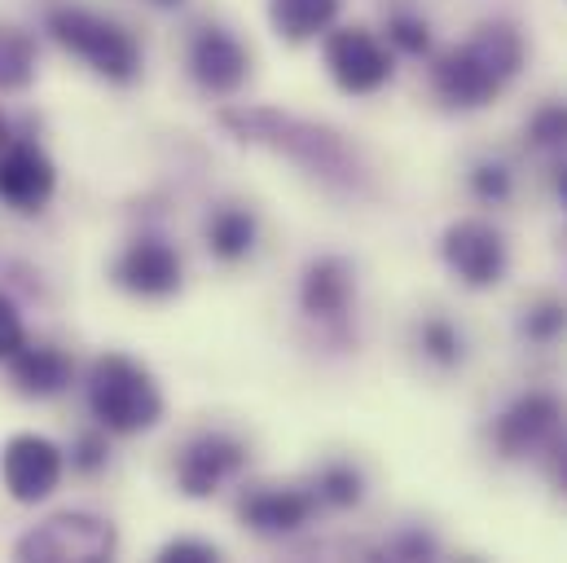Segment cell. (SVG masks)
Masks as SVG:
<instances>
[{"label":"cell","instance_id":"obj_1","mask_svg":"<svg viewBox=\"0 0 567 563\" xmlns=\"http://www.w3.org/2000/svg\"><path fill=\"white\" fill-rule=\"evenodd\" d=\"M524 62L528 44L515 22H480L462 44L431 62V93L449 111H484L519 80Z\"/></svg>","mask_w":567,"mask_h":563},{"label":"cell","instance_id":"obj_2","mask_svg":"<svg viewBox=\"0 0 567 563\" xmlns=\"http://www.w3.org/2000/svg\"><path fill=\"white\" fill-rule=\"evenodd\" d=\"M220 124L234 133L238 141H251V145H265V150H278L290 163H299L303 172L321 176L326 185H339V190H357L361 185V158L348 141L321 124H308V120H295V115H278V111H220Z\"/></svg>","mask_w":567,"mask_h":563},{"label":"cell","instance_id":"obj_3","mask_svg":"<svg viewBox=\"0 0 567 563\" xmlns=\"http://www.w3.org/2000/svg\"><path fill=\"white\" fill-rule=\"evenodd\" d=\"M89 410L102 431L137 436L163 419V392L142 361L124 352H106L89 370Z\"/></svg>","mask_w":567,"mask_h":563},{"label":"cell","instance_id":"obj_4","mask_svg":"<svg viewBox=\"0 0 567 563\" xmlns=\"http://www.w3.org/2000/svg\"><path fill=\"white\" fill-rule=\"evenodd\" d=\"M49 31L53 40L80 58L89 71H97L111 84H133L142 75V44L128 27H120L106 13L80 9V4H62L49 13Z\"/></svg>","mask_w":567,"mask_h":563},{"label":"cell","instance_id":"obj_5","mask_svg":"<svg viewBox=\"0 0 567 563\" xmlns=\"http://www.w3.org/2000/svg\"><path fill=\"white\" fill-rule=\"evenodd\" d=\"M567 427V401L550 388H528L515 401H506L497 410V419L488 427V440L497 449L502 462H524V458H542L546 444Z\"/></svg>","mask_w":567,"mask_h":563},{"label":"cell","instance_id":"obj_6","mask_svg":"<svg viewBox=\"0 0 567 563\" xmlns=\"http://www.w3.org/2000/svg\"><path fill=\"white\" fill-rule=\"evenodd\" d=\"M440 256L449 265V274L471 286V290H488L506 278L511 269V247H506V234L493 225V221H480V216H466V221H453L440 238Z\"/></svg>","mask_w":567,"mask_h":563},{"label":"cell","instance_id":"obj_7","mask_svg":"<svg viewBox=\"0 0 567 563\" xmlns=\"http://www.w3.org/2000/svg\"><path fill=\"white\" fill-rule=\"evenodd\" d=\"M326 71L343 93L370 98L392 84L396 66H392L388 40H379L370 27H330L326 31Z\"/></svg>","mask_w":567,"mask_h":563},{"label":"cell","instance_id":"obj_8","mask_svg":"<svg viewBox=\"0 0 567 563\" xmlns=\"http://www.w3.org/2000/svg\"><path fill=\"white\" fill-rule=\"evenodd\" d=\"M251 462L247 444L229 431H198L181 458H176V489L185 498H212L220 493L234 475H243V467Z\"/></svg>","mask_w":567,"mask_h":563},{"label":"cell","instance_id":"obj_9","mask_svg":"<svg viewBox=\"0 0 567 563\" xmlns=\"http://www.w3.org/2000/svg\"><path fill=\"white\" fill-rule=\"evenodd\" d=\"M185 62H189L194 84H198L203 93H212V98H234V93L247 84V75H251V53H247V44H243L229 27H220V22H207V27H198V31L189 35Z\"/></svg>","mask_w":567,"mask_h":563},{"label":"cell","instance_id":"obj_10","mask_svg":"<svg viewBox=\"0 0 567 563\" xmlns=\"http://www.w3.org/2000/svg\"><path fill=\"white\" fill-rule=\"evenodd\" d=\"M22 560H111L115 529L93 515H53L18 542Z\"/></svg>","mask_w":567,"mask_h":563},{"label":"cell","instance_id":"obj_11","mask_svg":"<svg viewBox=\"0 0 567 563\" xmlns=\"http://www.w3.org/2000/svg\"><path fill=\"white\" fill-rule=\"evenodd\" d=\"M66 471L62 449L49 436H13L0 453V475L13 502H44Z\"/></svg>","mask_w":567,"mask_h":563},{"label":"cell","instance_id":"obj_12","mask_svg":"<svg viewBox=\"0 0 567 563\" xmlns=\"http://www.w3.org/2000/svg\"><path fill=\"white\" fill-rule=\"evenodd\" d=\"M115 282L128 290V295H142V299H167L181 290L185 282V265H181V252L158 238V234H142L133 238L120 260H115Z\"/></svg>","mask_w":567,"mask_h":563},{"label":"cell","instance_id":"obj_13","mask_svg":"<svg viewBox=\"0 0 567 563\" xmlns=\"http://www.w3.org/2000/svg\"><path fill=\"white\" fill-rule=\"evenodd\" d=\"M352 299H357V278H352V265L343 256H317L303 269L299 308L308 321H317L326 330H343L352 317Z\"/></svg>","mask_w":567,"mask_h":563},{"label":"cell","instance_id":"obj_14","mask_svg":"<svg viewBox=\"0 0 567 563\" xmlns=\"http://www.w3.org/2000/svg\"><path fill=\"white\" fill-rule=\"evenodd\" d=\"M317 515V498L308 484H260L238 502V520L260 538H290Z\"/></svg>","mask_w":567,"mask_h":563},{"label":"cell","instance_id":"obj_15","mask_svg":"<svg viewBox=\"0 0 567 563\" xmlns=\"http://www.w3.org/2000/svg\"><path fill=\"white\" fill-rule=\"evenodd\" d=\"M58 190V172L49 163V154L31 141H9V150L0 154V198L13 212H40Z\"/></svg>","mask_w":567,"mask_h":563},{"label":"cell","instance_id":"obj_16","mask_svg":"<svg viewBox=\"0 0 567 563\" xmlns=\"http://www.w3.org/2000/svg\"><path fill=\"white\" fill-rule=\"evenodd\" d=\"M203 238H207V252L220 260V265H243L256 256L260 247V216L247 207V203H220L207 225H203Z\"/></svg>","mask_w":567,"mask_h":563},{"label":"cell","instance_id":"obj_17","mask_svg":"<svg viewBox=\"0 0 567 563\" xmlns=\"http://www.w3.org/2000/svg\"><path fill=\"white\" fill-rule=\"evenodd\" d=\"M9 375H13L18 392H27V397H58L71 383L75 366L66 352H58L49 344H22L9 357Z\"/></svg>","mask_w":567,"mask_h":563},{"label":"cell","instance_id":"obj_18","mask_svg":"<svg viewBox=\"0 0 567 563\" xmlns=\"http://www.w3.org/2000/svg\"><path fill=\"white\" fill-rule=\"evenodd\" d=\"M343 0H269V22L286 44H303L317 40L334 27Z\"/></svg>","mask_w":567,"mask_h":563},{"label":"cell","instance_id":"obj_19","mask_svg":"<svg viewBox=\"0 0 567 563\" xmlns=\"http://www.w3.org/2000/svg\"><path fill=\"white\" fill-rule=\"evenodd\" d=\"M519 339L537 352H550L567 339V299L559 295H537L533 304H524L519 321H515Z\"/></svg>","mask_w":567,"mask_h":563},{"label":"cell","instance_id":"obj_20","mask_svg":"<svg viewBox=\"0 0 567 563\" xmlns=\"http://www.w3.org/2000/svg\"><path fill=\"white\" fill-rule=\"evenodd\" d=\"M308 489H312L317 506H326V511H352V506L365 502V475H361V467H352L343 458L317 467V475L308 480Z\"/></svg>","mask_w":567,"mask_h":563},{"label":"cell","instance_id":"obj_21","mask_svg":"<svg viewBox=\"0 0 567 563\" xmlns=\"http://www.w3.org/2000/svg\"><path fill=\"white\" fill-rule=\"evenodd\" d=\"M419 352L435 370H457L466 361V335L449 317H426L419 321Z\"/></svg>","mask_w":567,"mask_h":563},{"label":"cell","instance_id":"obj_22","mask_svg":"<svg viewBox=\"0 0 567 563\" xmlns=\"http://www.w3.org/2000/svg\"><path fill=\"white\" fill-rule=\"evenodd\" d=\"M524 141L537 154H567V98L533 106V115L524 120Z\"/></svg>","mask_w":567,"mask_h":563},{"label":"cell","instance_id":"obj_23","mask_svg":"<svg viewBox=\"0 0 567 563\" xmlns=\"http://www.w3.org/2000/svg\"><path fill=\"white\" fill-rule=\"evenodd\" d=\"M35 75V40L18 27H0V89H27Z\"/></svg>","mask_w":567,"mask_h":563},{"label":"cell","instance_id":"obj_24","mask_svg":"<svg viewBox=\"0 0 567 563\" xmlns=\"http://www.w3.org/2000/svg\"><path fill=\"white\" fill-rule=\"evenodd\" d=\"M466 190H471L475 203L502 207V203L515 198V172H511V163H502V158H480V163L471 167V176H466Z\"/></svg>","mask_w":567,"mask_h":563},{"label":"cell","instance_id":"obj_25","mask_svg":"<svg viewBox=\"0 0 567 563\" xmlns=\"http://www.w3.org/2000/svg\"><path fill=\"white\" fill-rule=\"evenodd\" d=\"M383 40H388V49H396L405 58H426L431 53V22L414 9H392L383 22Z\"/></svg>","mask_w":567,"mask_h":563},{"label":"cell","instance_id":"obj_26","mask_svg":"<svg viewBox=\"0 0 567 563\" xmlns=\"http://www.w3.org/2000/svg\"><path fill=\"white\" fill-rule=\"evenodd\" d=\"M106 462H111L106 431H84V436L71 444V471H80V475H97Z\"/></svg>","mask_w":567,"mask_h":563},{"label":"cell","instance_id":"obj_27","mask_svg":"<svg viewBox=\"0 0 567 563\" xmlns=\"http://www.w3.org/2000/svg\"><path fill=\"white\" fill-rule=\"evenodd\" d=\"M22 344H27V326H22L18 308H13V299L0 295V361H9Z\"/></svg>","mask_w":567,"mask_h":563},{"label":"cell","instance_id":"obj_28","mask_svg":"<svg viewBox=\"0 0 567 563\" xmlns=\"http://www.w3.org/2000/svg\"><path fill=\"white\" fill-rule=\"evenodd\" d=\"M158 560H167V563H216V560H220V551H216L212 542L176 538V542H167V546L158 551Z\"/></svg>","mask_w":567,"mask_h":563},{"label":"cell","instance_id":"obj_29","mask_svg":"<svg viewBox=\"0 0 567 563\" xmlns=\"http://www.w3.org/2000/svg\"><path fill=\"white\" fill-rule=\"evenodd\" d=\"M542 467H546V480H550V489L567 498V427L546 444V453H542Z\"/></svg>","mask_w":567,"mask_h":563},{"label":"cell","instance_id":"obj_30","mask_svg":"<svg viewBox=\"0 0 567 563\" xmlns=\"http://www.w3.org/2000/svg\"><path fill=\"white\" fill-rule=\"evenodd\" d=\"M440 546H435V538L423 533V529H405L396 542H388V555L392 560H431Z\"/></svg>","mask_w":567,"mask_h":563},{"label":"cell","instance_id":"obj_31","mask_svg":"<svg viewBox=\"0 0 567 563\" xmlns=\"http://www.w3.org/2000/svg\"><path fill=\"white\" fill-rule=\"evenodd\" d=\"M550 185H555V198H559V203H564V207H567V158H564V163H559V167H555V176H550Z\"/></svg>","mask_w":567,"mask_h":563},{"label":"cell","instance_id":"obj_32","mask_svg":"<svg viewBox=\"0 0 567 563\" xmlns=\"http://www.w3.org/2000/svg\"><path fill=\"white\" fill-rule=\"evenodd\" d=\"M9 141H13V133H9V120H4V115H0V154H4V150H9Z\"/></svg>","mask_w":567,"mask_h":563},{"label":"cell","instance_id":"obj_33","mask_svg":"<svg viewBox=\"0 0 567 563\" xmlns=\"http://www.w3.org/2000/svg\"><path fill=\"white\" fill-rule=\"evenodd\" d=\"M145 4H154V9H181L185 0H145Z\"/></svg>","mask_w":567,"mask_h":563}]
</instances>
